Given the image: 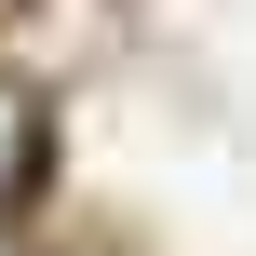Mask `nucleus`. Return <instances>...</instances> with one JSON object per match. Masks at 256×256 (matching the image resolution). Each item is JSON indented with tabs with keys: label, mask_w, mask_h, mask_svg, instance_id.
<instances>
[{
	"label": "nucleus",
	"mask_w": 256,
	"mask_h": 256,
	"mask_svg": "<svg viewBox=\"0 0 256 256\" xmlns=\"http://www.w3.org/2000/svg\"><path fill=\"white\" fill-rule=\"evenodd\" d=\"M14 176H27V108L0 94V189H14Z\"/></svg>",
	"instance_id": "nucleus-1"
}]
</instances>
